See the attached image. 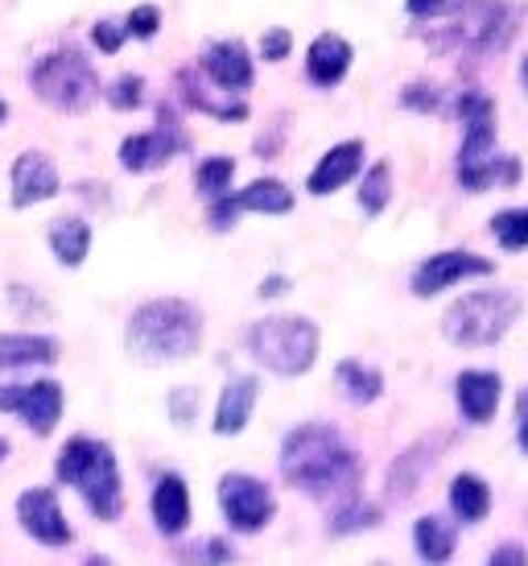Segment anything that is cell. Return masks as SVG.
I'll use <instances>...</instances> for the list:
<instances>
[{"label": "cell", "mask_w": 528, "mask_h": 566, "mask_svg": "<svg viewBox=\"0 0 528 566\" xmlns=\"http://www.w3.org/2000/svg\"><path fill=\"white\" fill-rule=\"evenodd\" d=\"M30 87L46 108L63 112V116H83L99 99V75H95V66L87 63L83 50H71V46L38 59L30 71Z\"/></svg>", "instance_id": "cell-8"}, {"label": "cell", "mask_w": 528, "mask_h": 566, "mask_svg": "<svg viewBox=\"0 0 528 566\" xmlns=\"http://www.w3.org/2000/svg\"><path fill=\"white\" fill-rule=\"evenodd\" d=\"M496 273V261L492 256H479L471 249H442L430 252L413 273H409V290L418 298H437L454 285L463 282H479V277H492Z\"/></svg>", "instance_id": "cell-10"}, {"label": "cell", "mask_w": 528, "mask_h": 566, "mask_svg": "<svg viewBox=\"0 0 528 566\" xmlns=\"http://www.w3.org/2000/svg\"><path fill=\"white\" fill-rule=\"evenodd\" d=\"M499 397H504V377L492 368H463L454 377V406L466 426H487L496 422Z\"/></svg>", "instance_id": "cell-16"}, {"label": "cell", "mask_w": 528, "mask_h": 566, "mask_svg": "<svg viewBox=\"0 0 528 566\" xmlns=\"http://www.w3.org/2000/svg\"><path fill=\"white\" fill-rule=\"evenodd\" d=\"M454 116L463 125V142L454 154V182L466 195H483V190L496 187H520L525 166L520 158L499 149V128H496V99L487 92H466L454 95Z\"/></svg>", "instance_id": "cell-2"}, {"label": "cell", "mask_w": 528, "mask_h": 566, "mask_svg": "<svg viewBox=\"0 0 528 566\" xmlns=\"http://www.w3.org/2000/svg\"><path fill=\"white\" fill-rule=\"evenodd\" d=\"M294 290V282L285 277V273H268L261 285H256V298H285Z\"/></svg>", "instance_id": "cell-44"}, {"label": "cell", "mask_w": 528, "mask_h": 566, "mask_svg": "<svg viewBox=\"0 0 528 566\" xmlns=\"http://www.w3.org/2000/svg\"><path fill=\"white\" fill-rule=\"evenodd\" d=\"M384 521V513H380V504L363 501V496H347V501H339L335 509H330L327 517V534L330 537H356L363 534V530H376Z\"/></svg>", "instance_id": "cell-29"}, {"label": "cell", "mask_w": 528, "mask_h": 566, "mask_svg": "<svg viewBox=\"0 0 528 566\" xmlns=\"http://www.w3.org/2000/svg\"><path fill=\"white\" fill-rule=\"evenodd\" d=\"M351 63H356V50L342 33L327 30L318 33L306 50V80L314 87H339L347 75H351Z\"/></svg>", "instance_id": "cell-21"}, {"label": "cell", "mask_w": 528, "mask_h": 566, "mask_svg": "<svg viewBox=\"0 0 528 566\" xmlns=\"http://www.w3.org/2000/svg\"><path fill=\"white\" fill-rule=\"evenodd\" d=\"M525 4L516 0H458L451 13L430 17V21H413V33H418L425 46L434 54H504V50L516 42V33L525 25Z\"/></svg>", "instance_id": "cell-3"}, {"label": "cell", "mask_w": 528, "mask_h": 566, "mask_svg": "<svg viewBox=\"0 0 528 566\" xmlns=\"http://www.w3.org/2000/svg\"><path fill=\"white\" fill-rule=\"evenodd\" d=\"M513 418H516V447H520V455H528V389L516 394Z\"/></svg>", "instance_id": "cell-43"}, {"label": "cell", "mask_w": 528, "mask_h": 566, "mask_svg": "<svg viewBox=\"0 0 528 566\" xmlns=\"http://www.w3.org/2000/svg\"><path fill=\"white\" fill-rule=\"evenodd\" d=\"M215 496L232 534H261L277 517V492L252 472H228L219 480Z\"/></svg>", "instance_id": "cell-9"}, {"label": "cell", "mask_w": 528, "mask_h": 566, "mask_svg": "<svg viewBox=\"0 0 528 566\" xmlns=\"http://www.w3.org/2000/svg\"><path fill=\"white\" fill-rule=\"evenodd\" d=\"M232 178H235V158H228V154L202 158L199 166H194V190H199L207 203L219 199V195H228V190H232Z\"/></svg>", "instance_id": "cell-31"}, {"label": "cell", "mask_w": 528, "mask_h": 566, "mask_svg": "<svg viewBox=\"0 0 528 566\" xmlns=\"http://www.w3.org/2000/svg\"><path fill=\"white\" fill-rule=\"evenodd\" d=\"M125 347L145 364L190 360L202 347V311L187 298H149L128 315Z\"/></svg>", "instance_id": "cell-4"}, {"label": "cell", "mask_w": 528, "mask_h": 566, "mask_svg": "<svg viewBox=\"0 0 528 566\" xmlns=\"http://www.w3.org/2000/svg\"><path fill=\"white\" fill-rule=\"evenodd\" d=\"M54 475L59 484L75 488L95 521H116L125 513V480H120V463L108 442L92 434L66 439V447L54 459Z\"/></svg>", "instance_id": "cell-5"}, {"label": "cell", "mask_w": 528, "mask_h": 566, "mask_svg": "<svg viewBox=\"0 0 528 566\" xmlns=\"http://www.w3.org/2000/svg\"><path fill=\"white\" fill-rule=\"evenodd\" d=\"M335 385L351 406H376L384 397V373L376 364L359 360V356H347V360L335 364Z\"/></svg>", "instance_id": "cell-26"}, {"label": "cell", "mask_w": 528, "mask_h": 566, "mask_svg": "<svg viewBox=\"0 0 528 566\" xmlns=\"http://www.w3.org/2000/svg\"><path fill=\"white\" fill-rule=\"evenodd\" d=\"M194 558H202V563H235V546L223 542V537H211V542H202V551Z\"/></svg>", "instance_id": "cell-42"}, {"label": "cell", "mask_w": 528, "mask_h": 566, "mask_svg": "<svg viewBox=\"0 0 528 566\" xmlns=\"http://www.w3.org/2000/svg\"><path fill=\"white\" fill-rule=\"evenodd\" d=\"M525 315V298L508 285H483L454 298L442 315V339L463 352H483L508 339V331Z\"/></svg>", "instance_id": "cell-6"}, {"label": "cell", "mask_w": 528, "mask_h": 566, "mask_svg": "<svg viewBox=\"0 0 528 566\" xmlns=\"http://www.w3.org/2000/svg\"><path fill=\"white\" fill-rule=\"evenodd\" d=\"M59 360V339L33 335V331H9L0 335V377H13L21 368H42Z\"/></svg>", "instance_id": "cell-23"}, {"label": "cell", "mask_w": 528, "mask_h": 566, "mask_svg": "<svg viewBox=\"0 0 528 566\" xmlns=\"http://www.w3.org/2000/svg\"><path fill=\"white\" fill-rule=\"evenodd\" d=\"M458 0H404V13L413 17V21H430V17H442L451 13Z\"/></svg>", "instance_id": "cell-40"}, {"label": "cell", "mask_w": 528, "mask_h": 566, "mask_svg": "<svg viewBox=\"0 0 528 566\" xmlns=\"http://www.w3.org/2000/svg\"><path fill=\"white\" fill-rule=\"evenodd\" d=\"M63 385L50 377L30 380V385H0V413L25 422L38 439H46L50 430L63 422Z\"/></svg>", "instance_id": "cell-12"}, {"label": "cell", "mask_w": 528, "mask_h": 566, "mask_svg": "<svg viewBox=\"0 0 528 566\" xmlns=\"http://www.w3.org/2000/svg\"><path fill=\"white\" fill-rule=\"evenodd\" d=\"M281 145H285V120H277L268 133H261V137H256V145H252V154H256V158H277Z\"/></svg>", "instance_id": "cell-41"}, {"label": "cell", "mask_w": 528, "mask_h": 566, "mask_svg": "<svg viewBox=\"0 0 528 566\" xmlns=\"http://www.w3.org/2000/svg\"><path fill=\"white\" fill-rule=\"evenodd\" d=\"M215 92L219 87L202 75L199 66H182V71H178V95H182L187 108L211 116V120H219V125H244V120L252 116L249 104H244L240 95H223V99H219Z\"/></svg>", "instance_id": "cell-17"}, {"label": "cell", "mask_w": 528, "mask_h": 566, "mask_svg": "<svg viewBox=\"0 0 528 566\" xmlns=\"http://www.w3.org/2000/svg\"><path fill=\"white\" fill-rule=\"evenodd\" d=\"M454 546H458L454 521H446L442 513H425V517L413 521V554H418L421 563H430V566L451 563Z\"/></svg>", "instance_id": "cell-27"}, {"label": "cell", "mask_w": 528, "mask_h": 566, "mask_svg": "<svg viewBox=\"0 0 528 566\" xmlns=\"http://www.w3.org/2000/svg\"><path fill=\"white\" fill-rule=\"evenodd\" d=\"M199 71L215 83L219 92H232V95H244L256 83V63H252L249 46L240 38H219V42H211V46L202 50Z\"/></svg>", "instance_id": "cell-15"}, {"label": "cell", "mask_w": 528, "mask_h": 566, "mask_svg": "<svg viewBox=\"0 0 528 566\" xmlns=\"http://www.w3.org/2000/svg\"><path fill=\"white\" fill-rule=\"evenodd\" d=\"M363 182H359V211L368 220H380L389 211L392 195H397V182H392V161H372L363 166Z\"/></svg>", "instance_id": "cell-30"}, {"label": "cell", "mask_w": 528, "mask_h": 566, "mask_svg": "<svg viewBox=\"0 0 528 566\" xmlns=\"http://www.w3.org/2000/svg\"><path fill=\"white\" fill-rule=\"evenodd\" d=\"M125 33L137 38V42L157 38V33H161V9H157V4H137V9L125 17Z\"/></svg>", "instance_id": "cell-36"}, {"label": "cell", "mask_w": 528, "mask_h": 566, "mask_svg": "<svg viewBox=\"0 0 528 566\" xmlns=\"http://www.w3.org/2000/svg\"><path fill=\"white\" fill-rule=\"evenodd\" d=\"M182 149H187V133L178 128V116L161 104L154 128L128 133L125 142H120V166H125L128 174H154V170H161V166H170Z\"/></svg>", "instance_id": "cell-11"}, {"label": "cell", "mask_w": 528, "mask_h": 566, "mask_svg": "<svg viewBox=\"0 0 528 566\" xmlns=\"http://www.w3.org/2000/svg\"><path fill=\"white\" fill-rule=\"evenodd\" d=\"M125 21H112V17H99L92 25V46L99 50V54H116V50L125 46Z\"/></svg>", "instance_id": "cell-37"}, {"label": "cell", "mask_w": 528, "mask_h": 566, "mask_svg": "<svg viewBox=\"0 0 528 566\" xmlns=\"http://www.w3.org/2000/svg\"><path fill=\"white\" fill-rule=\"evenodd\" d=\"M487 566H528V546H520V542H499L496 551L487 554Z\"/></svg>", "instance_id": "cell-39"}, {"label": "cell", "mask_w": 528, "mask_h": 566, "mask_svg": "<svg viewBox=\"0 0 528 566\" xmlns=\"http://www.w3.org/2000/svg\"><path fill=\"white\" fill-rule=\"evenodd\" d=\"M520 83H525V87H528V54H525V59H520Z\"/></svg>", "instance_id": "cell-45"}, {"label": "cell", "mask_w": 528, "mask_h": 566, "mask_svg": "<svg viewBox=\"0 0 528 566\" xmlns=\"http://www.w3.org/2000/svg\"><path fill=\"white\" fill-rule=\"evenodd\" d=\"M446 447H451V434H442V430H434V434H425V439L409 442L401 455L389 463V472H384V496L389 501H413L421 492V484L430 480V472L437 468V459L446 455Z\"/></svg>", "instance_id": "cell-13"}, {"label": "cell", "mask_w": 528, "mask_h": 566, "mask_svg": "<svg viewBox=\"0 0 528 566\" xmlns=\"http://www.w3.org/2000/svg\"><path fill=\"white\" fill-rule=\"evenodd\" d=\"M289 50H294V33L285 30V25H268L261 33V59L264 63H285L289 59Z\"/></svg>", "instance_id": "cell-38"}, {"label": "cell", "mask_w": 528, "mask_h": 566, "mask_svg": "<svg viewBox=\"0 0 528 566\" xmlns=\"http://www.w3.org/2000/svg\"><path fill=\"white\" fill-rule=\"evenodd\" d=\"M232 203L240 216H289L294 211V190L285 187L281 178H256V182H249L244 190H235Z\"/></svg>", "instance_id": "cell-25"}, {"label": "cell", "mask_w": 528, "mask_h": 566, "mask_svg": "<svg viewBox=\"0 0 528 566\" xmlns=\"http://www.w3.org/2000/svg\"><path fill=\"white\" fill-rule=\"evenodd\" d=\"M4 120H9V104H4V99H0V125H4Z\"/></svg>", "instance_id": "cell-47"}, {"label": "cell", "mask_w": 528, "mask_h": 566, "mask_svg": "<svg viewBox=\"0 0 528 566\" xmlns=\"http://www.w3.org/2000/svg\"><path fill=\"white\" fill-rule=\"evenodd\" d=\"M281 480L318 504H339L363 484V459L330 422H302L285 430L277 455Z\"/></svg>", "instance_id": "cell-1"}, {"label": "cell", "mask_w": 528, "mask_h": 566, "mask_svg": "<svg viewBox=\"0 0 528 566\" xmlns=\"http://www.w3.org/2000/svg\"><path fill=\"white\" fill-rule=\"evenodd\" d=\"M199 406H202V389H194V385H178V389H170V397H166V409H170L173 426L194 422V418H199Z\"/></svg>", "instance_id": "cell-33"}, {"label": "cell", "mask_w": 528, "mask_h": 566, "mask_svg": "<svg viewBox=\"0 0 528 566\" xmlns=\"http://www.w3.org/2000/svg\"><path fill=\"white\" fill-rule=\"evenodd\" d=\"M108 104L116 112H137L145 104V80L140 75H120V80L108 87Z\"/></svg>", "instance_id": "cell-35"}, {"label": "cell", "mask_w": 528, "mask_h": 566, "mask_svg": "<svg viewBox=\"0 0 528 566\" xmlns=\"http://www.w3.org/2000/svg\"><path fill=\"white\" fill-rule=\"evenodd\" d=\"M9 459V439H0V463Z\"/></svg>", "instance_id": "cell-46"}, {"label": "cell", "mask_w": 528, "mask_h": 566, "mask_svg": "<svg viewBox=\"0 0 528 566\" xmlns=\"http://www.w3.org/2000/svg\"><path fill=\"white\" fill-rule=\"evenodd\" d=\"M149 513H154L157 534H166V537L187 534V525H190V488H187V480H182L178 472L157 475L154 496H149Z\"/></svg>", "instance_id": "cell-22"}, {"label": "cell", "mask_w": 528, "mask_h": 566, "mask_svg": "<svg viewBox=\"0 0 528 566\" xmlns=\"http://www.w3.org/2000/svg\"><path fill=\"white\" fill-rule=\"evenodd\" d=\"M59 190H63L59 170H54V161H50L42 149H25V154L13 161V195H9V203H13L17 211L46 203Z\"/></svg>", "instance_id": "cell-19"}, {"label": "cell", "mask_w": 528, "mask_h": 566, "mask_svg": "<svg viewBox=\"0 0 528 566\" xmlns=\"http://www.w3.org/2000/svg\"><path fill=\"white\" fill-rule=\"evenodd\" d=\"M487 228L504 252H528V207H504Z\"/></svg>", "instance_id": "cell-32"}, {"label": "cell", "mask_w": 528, "mask_h": 566, "mask_svg": "<svg viewBox=\"0 0 528 566\" xmlns=\"http://www.w3.org/2000/svg\"><path fill=\"white\" fill-rule=\"evenodd\" d=\"M50 252L59 256V265L78 269L92 252V223L78 216H63L50 223Z\"/></svg>", "instance_id": "cell-28"}, {"label": "cell", "mask_w": 528, "mask_h": 566, "mask_svg": "<svg viewBox=\"0 0 528 566\" xmlns=\"http://www.w3.org/2000/svg\"><path fill=\"white\" fill-rule=\"evenodd\" d=\"M401 104L409 112H418V116H434V112H442V92H437L434 83L425 80H413L409 87L401 92Z\"/></svg>", "instance_id": "cell-34"}, {"label": "cell", "mask_w": 528, "mask_h": 566, "mask_svg": "<svg viewBox=\"0 0 528 566\" xmlns=\"http://www.w3.org/2000/svg\"><path fill=\"white\" fill-rule=\"evenodd\" d=\"M446 504H451L454 525L475 530L492 513V484L479 472H458L451 480V488H446Z\"/></svg>", "instance_id": "cell-24"}, {"label": "cell", "mask_w": 528, "mask_h": 566, "mask_svg": "<svg viewBox=\"0 0 528 566\" xmlns=\"http://www.w3.org/2000/svg\"><path fill=\"white\" fill-rule=\"evenodd\" d=\"M244 347H249L252 364H261L268 377L297 380L318 364L323 331L306 315H268L252 323Z\"/></svg>", "instance_id": "cell-7"}, {"label": "cell", "mask_w": 528, "mask_h": 566, "mask_svg": "<svg viewBox=\"0 0 528 566\" xmlns=\"http://www.w3.org/2000/svg\"><path fill=\"white\" fill-rule=\"evenodd\" d=\"M17 521H21V530H25L38 546H46V551H66V546L75 542V530H71V521H66V513H63V501H59L54 488H25V492L17 496Z\"/></svg>", "instance_id": "cell-14"}, {"label": "cell", "mask_w": 528, "mask_h": 566, "mask_svg": "<svg viewBox=\"0 0 528 566\" xmlns=\"http://www.w3.org/2000/svg\"><path fill=\"white\" fill-rule=\"evenodd\" d=\"M363 158H368V145L351 137V142H339L330 145L327 154L318 158V166L310 170L306 178V190H310L314 199H327V195H339L342 187H351L363 170Z\"/></svg>", "instance_id": "cell-18"}, {"label": "cell", "mask_w": 528, "mask_h": 566, "mask_svg": "<svg viewBox=\"0 0 528 566\" xmlns=\"http://www.w3.org/2000/svg\"><path fill=\"white\" fill-rule=\"evenodd\" d=\"M256 401H261V380L256 377H232L223 385V394L215 401V413H211V430L219 439H235L244 434L256 413Z\"/></svg>", "instance_id": "cell-20"}]
</instances>
